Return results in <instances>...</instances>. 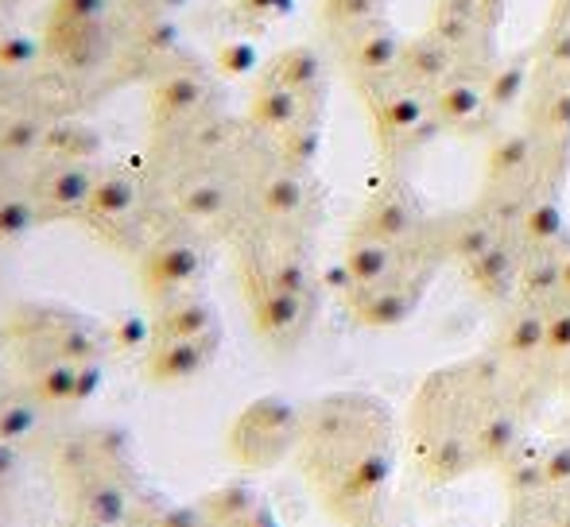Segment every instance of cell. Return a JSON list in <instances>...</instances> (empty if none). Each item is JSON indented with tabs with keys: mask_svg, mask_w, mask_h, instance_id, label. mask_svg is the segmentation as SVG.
Masks as SVG:
<instances>
[{
	"mask_svg": "<svg viewBox=\"0 0 570 527\" xmlns=\"http://www.w3.org/2000/svg\"><path fill=\"white\" fill-rule=\"evenodd\" d=\"M548 399L524 369L485 349L423 377L407 404L404 443L431 485L462 481L478 469H501Z\"/></svg>",
	"mask_w": 570,
	"mask_h": 527,
	"instance_id": "cell-1",
	"label": "cell"
},
{
	"mask_svg": "<svg viewBox=\"0 0 570 527\" xmlns=\"http://www.w3.org/2000/svg\"><path fill=\"white\" fill-rule=\"evenodd\" d=\"M446 264L439 213L404 175L389 171L353 218L331 284L357 326L396 330L412 322Z\"/></svg>",
	"mask_w": 570,
	"mask_h": 527,
	"instance_id": "cell-2",
	"label": "cell"
},
{
	"mask_svg": "<svg viewBox=\"0 0 570 527\" xmlns=\"http://www.w3.org/2000/svg\"><path fill=\"white\" fill-rule=\"evenodd\" d=\"M299 461L326 513L345 527L381 520L400 461V422L381 396L331 392L303 407Z\"/></svg>",
	"mask_w": 570,
	"mask_h": 527,
	"instance_id": "cell-3",
	"label": "cell"
},
{
	"mask_svg": "<svg viewBox=\"0 0 570 527\" xmlns=\"http://www.w3.org/2000/svg\"><path fill=\"white\" fill-rule=\"evenodd\" d=\"M567 179L570 132L524 121L493 143L478 202L517 229L528 245H543L570 229L563 213Z\"/></svg>",
	"mask_w": 570,
	"mask_h": 527,
	"instance_id": "cell-4",
	"label": "cell"
},
{
	"mask_svg": "<svg viewBox=\"0 0 570 527\" xmlns=\"http://www.w3.org/2000/svg\"><path fill=\"white\" fill-rule=\"evenodd\" d=\"M323 109H326V67L315 47H287L264 70L253 93V125L276 151L295 167H315L323 148Z\"/></svg>",
	"mask_w": 570,
	"mask_h": 527,
	"instance_id": "cell-5",
	"label": "cell"
},
{
	"mask_svg": "<svg viewBox=\"0 0 570 527\" xmlns=\"http://www.w3.org/2000/svg\"><path fill=\"white\" fill-rule=\"evenodd\" d=\"M357 98L365 101L368 117H373L376 148H381L389 171H400L404 159H412L415 151L428 148L435 136H443L439 113H435V93L423 90L404 70V62H400L392 74L361 86Z\"/></svg>",
	"mask_w": 570,
	"mask_h": 527,
	"instance_id": "cell-6",
	"label": "cell"
},
{
	"mask_svg": "<svg viewBox=\"0 0 570 527\" xmlns=\"http://www.w3.org/2000/svg\"><path fill=\"white\" fill-rule=\"evenodd\" d=\"M303 411L279 396L256 399L233 427V454L248 466H276L292 450H299Z\"/></svg>",
	"mask_w": 570,
	"mask_h": 527,
	"instance_id": "cell-7",
	"label": "cell"
},
{
	"mask_svg": "<svg viewBox=\"0 0 570 527\" xmlns=\"http://www.w3.org/2000/svg\"><path fill=\"white\" fill-rule=\"evenodd\" d=\"M493 70L489 74H454L443 90L435 93L439 129L458 140H478L501 125L504 109L493 93Z\"/></svg>",
	"mask_w": 570,
	"mask_h": 527,
	"instance_id": "cell-8",
	"label": "cell"
},
{
	"mask_svg": "<svg viewBox=\"0 0 570 527\" xmlns=\"http://www.w3.org/2000/svg\"><path fill=\"white\" fill-rule=\"evenodd\" d=\"M404 43H407V39L396 36L392 20L365 23V28H353V31H345V36L334 39V47H338V59H342L345 74H350L353 90H361V86L392 74V70L404 62Z\"/></svg>",
	"mask_w": 570,
	"mask_h": 527,
	"instance_id": "cell-9",
	"label": "cell"
},
{
	"mask_svg": "<svg viewBox=\"0 0 570 527\" xmlns=\"http://www.w3.org/2000/svg\"><path fill=\"white\" fill-rule=\"evenodd\" d=\"M315 206V190H311V167H295L279 156L272 171L256 182V210L272 226H295L303 221Z\"/></svg>",
	"mask_w": 570,
	"mask_h": 527,
	"instance_id": "cell-10",
	"label": "cell"
},
{
	"mask_svg": "<svg viewBox=\"0 0 570 527\" xmlns=\"http://www.w3.org/2000/svg\"><path fill=\"white\" fill-rule=\"evenodd\" d=\"M524 260H528V241L512 229V233H504L478 264L465 268V279H470V287L481 299L512 302L517 299L520 276H524Z\"/></svg>",
	"mask_w": 570,
	"mask_h": 527,
	"instance_id": "cell-11",
	"label": "cell"
},
{
	"mask_svg": "<svg viewBox=\"0 0 570 527\" xmlns=\"http://www.w3.org/2000/svg\"><path fill=\"white\" fill-rule=\"evenodd\" d=\"M311 295H292L279 287H253V322L261 338L276 341V346H292L307 334L311 315H315Z\"/></svg>",
	"mask_w": 570,
	"mask_h": 527,
	"instance_id": "cell-12",
	"label": "cell"
},
{
	"mask_svg": "<svg viewBox=\"0 0 570 527\" xmlns=\"http://www.w3.org/2000/svg\"><path fill=\"white\" fill-rule=\"evenodd\" d=\"M218 346H222V334L156 341V349L148 357V380H156V385H183V380L198 377L214 361Z\"/></svg>",
	"mask_w": 570,
	"mask_h": 527,
	"instance_id": "cell-13",
	"label": "cell"
},
{
	"mask_svg": "<svg viewBox=\"0 0 570 527\" xmlns=\"http://www.w3.org/2000/svg\"><path fill=\"white\" fill-rule=\"evenodd\" d=\"M203 252L190 241H167L144 264V279H148L151 291H183L203 276Z\"/></svg>",
	"mask_w": 570,
	"mask_h": 527,
	"instance_id": "cell-14",
	"label": "cell"
},
{
	"mask_svg": "<svg viewBox=\"0 0 570 527\" xmlns=\"http://www.w3.org/2000/svg\"><path fill=\"white\" fill-rule=\"evenodd\" d=\"M206 334H218V310H214V302L198 299V295H179L156 318V341L206 338Z\"/></svg>",
	"mask_w": 570,
	"mask_h": 527,
	"instance_id": "cell-15",
	"label": "cell"
},
{
	"mask_svg": "<svg viewBox=\"0 0 570 527\" xmlns=\"http://www.w3.org/2000/svg\"><path fill=\"white\" fill-rule=\"evenodd\" d=\"M98 187V175L90 171L86 163H62L47 175L43 182V198L59 210H78V206H90V195Z\"/></svg>",
	"mask_w": 570,
	"mask_h": 527,
	"instance_id": "cell-16",
	"label": "cell"
},
{
	"mask_svg": "<svg viewBox=\"0 0 570 527\" xmlns=\"http://www.w3.org/2000/svg\"><path fill=\"white\" fill-rule=\"evenodd\" d=\"M206 98V82L195 74V70H175L159 82L156 90V109L164 117H187L203 106Z\"/></svg>",
	"mask_w": 570,
	"mask_h": 527,
	"instance_id": "cell-17",
	"label": "cell"
},
{
	"mask_svg": "<svg viewBox=\"0 0 570 527\" xmlns=\"http://www.w3.org/2000/svg\"><path fill=\"white\" fill-rule=\"evenodd\" d=\"M323 20L331 39H338L353 28L389 20V0H323Z\"/></svg>",
	"mask_w": 570,
	"mask_h": 527,
	"instance_id": "cell-18",
	"label": "cell"
},
{
	"mask_svg": "<svg viewBox=\"0 0 570 527\" xmlns=\"http://www.w3.org/2000/svg\"><path fill=\"white\" fill-rule=\"evenodd\" d=\"M253 505H261V497H256L253 485L233 481V485L214 489L210 497L203 500V513H206V520H210L214 527H229V524H237Z\"/></svg>",
	"mask_w": 570,
	"mask_h": 527,
	"instance_id": "cell-19",
	"label": "cell"
},
{
	"mask_svg": "<svg viewBox=\"0 0 570 527\" xmlns=\"http://www.w3.org/2000/svg\"><path fill=\"white\" fill-rule=\"evenodd\" d=\"M179 210L195 221H218L229 210V187L222 179H198L179 195Z\"/></svg>",
	"mask_w": 570,
	"mask_h": 527,
	"instance_id": "cell-20",
	"label": "cell"
},
{
	"mask_svg": "<svg viewBox=\"0 0 570 527\" xmlns=\"http://www.w3.org/2000/svg\"><path fill=\"white\" fill-rule=\"evenodd\" d=\"M43 143L55 151V156L70 159V163H86V159L98 156L101 136H98V129H90V125L67 121V125H55V129H47Z\"/></svg>",
	"mask_w": 570,
	"mask_h": 527,
	"instance_id": "cell-21",
	"label": "cell"
},
{
	"mask_svg": "<svg viewBox=\"0 0 570 527\" xmlns=\"http://www.w3.org/2000/svg\"><path fill=\"white\" fill-rule=\"evenodd\" d=\"M132 206H136L132 179H128V175H120V171H109V175H101V179H98V187H94L90 206H86V210L98 213V218H125Z\"/></svg>",
	"mask_w": 570,
	"mask_h": 527,
	"instance_id": "cell-22",
	"label": "cell"
},
{
	"mask_svg": "<svg viewBox=\"0 0 570 527\" xmlns=\"http://www.w3.org/2000/svg\"><path fill=\"white\" fill-rule=\"evenodd\" d=\"M82 516L94 527H120V520L128 516V493L117 481H101L86 493L82 500Z\"/></svg>",
	"mask_w": 570,
	"mask_h": 527,
	"instance_id": "cell-23",
	"label": "cell"
},
{
	"mask_svg": "<svg viewBox=\"0 0 570 527\" xmlns=\"http://www.w3.org/2000/svg\"><path fill=\"white\" fill-rule=\"evenodd\" d=\"M75 385H78V365L51 357L43 369L36 372V396L47 404H75Z\"/></svg>",
	"mask_w": 570,
	"mask_h": 527,
	"instance_id": "cell-24",
	"label": "cell"
},
{
	"mask_svg": "<svg viewBox=\"0 0 570 527\" xmlns=\"http://www.w3.org/2000/svg\"><path fill=\"white\" fill-rule=\"evenodd\" d=\"M51 354L62 357V361H75V365L98 361L101 338L94 330H86V326H62V330L51 338Z\"/></svg>",
	"mask_w": 570,
	"mask_h": 527,
	"instance_id": "cell-25",
	"label": "cell"
},
{
	"mask_svg": "<svg viewBox=\"0 0 570 527\" xmlns=\"http://www.w3.org/2000/svg\"><path fill=\"white\" fill-rule=\"evenodd\" d=\"M36 221H39L36 202H28L20 195L0 198V241H20V237H28L36 229Z\"/></svg>",
	"mask_w": 570,
	"mask_h": 527,
	"instance_id": "cell-26",
	"label": "cell"
},
{
	"mask_svg": "<svg viewBox=\"0 0 570 527\" xmlns=\"http://www.w3.org/2000/svg\"><path fill=\"white\" fill-rule=\"evenodd\" d=\"M43 140H47V129L36 117H16V121H8L4 132H0V151H4V156H28V151H36Z\"/></svg>",
	"mask_w": 570,
	"mask_h": 527,
	"instance_id": "cell-27",
	"label": "cell"
},
{
	"mask_svg": "<svg viewBox=\"0 0 570 527\" xmlns=\"http://www.w3.org/2000/svg\"><path fill=\"white\" fill-rule=\"evenodd\" d=\"M39 59V39L28 31H8L0 36V70H23Z\"/></svg>",
	"mask_w": 570,
	"mask_h": 527,
	"instance_id": "cell-28",
	"label": "cell"
},
{
	"mask_svg": "<svg viewBox=\"0 0 570 527\" xmlns=\"http://www.w3.org/2000/svg\"><path fill=\"white\" fill-rule=\"evenodd\" d=\"M39 427V411L31 404H4L0 407V438H8V443H23V438H31Z\"/></svg>",
	"mask_w": 570,
	"mask_h": 527,
	"instance_id": "cell-29",
	"label": "cell"
},
{
	"mask_svg": "<svg viewBox=\"0 0 570 527\" xmlns=\"http://www.w3.org/2000/svg\"><path fill=\"white\" fill-rule=\"evenodd\" d=\"M151 338H156V326H151L144 315H125V318H117V326H114L117 349H125V354H136V349H144Z\"/></svg>",
	"mask_w": 570,
	"mask_h": 527,
	"instance_id": "cell-30",
	"label": "cell"
},
{
	"mask_svg": "<svg viewBox=\"0 0 570 527\" xmlns=\"http://www.w3.org/2000/svg\"><path fill=\"white\" fill-rule=\"evenodd\" d=\"M109 12V0H59L55 20L62 23H101Z\"/></svg>",
	"mask_w": 570,
	"mask_h": 527,
	"instance_id": "cell-31",
	"label": "cell"
},
{
	"mask_svg": "<svg viewBox=\"0 0 570 527\" xmlns=\"http://www.w3.org/2000/svg\"><path fill=\"white\" fill-rule=\"evenodd\" d=\"M256 62H261V59H256V47L245 43V39H233V43H226L218 51V67L226 70V74H233V78H237V74H253Z\"/></svg>",
	"mask_w": 570,
	"mask_h": 527,
	"instance_id": "cell-32",
	"label": "cell"
},
{
	"mask_svg": "<svg viewBox=\"0 0 570 527\" xmlns=\"http://www.w3.org/2000/svg\"><path fill=\"white\" fill-rule=\"evenodd\" d=\"M144 43H148L151 51H159V54H171L175 47L183 43L179 23H175L171 16H156V20H148V28H144Z\"/></svg>",
	"mask_w": 570,
	"mask_h": 527,
	"instance_id": "cell-33",
	"label": "cell"
},
{
	"mask_svg": "<svg viewBox=\"0 0 570 527\" xmlns=\"http://www.w3.org/2000/svg\"><path fill=\"white\" fill-rule=\"evenodd\" d=\"M156 527H206L203 505H171L159 513Z\"/></svg>",
	"mask_w": 570,
	"mask_h": 527,
	"instance_id": "cell-34",
	"label": "cell"
},
{
	"mask_svg": "<svg viewBox=\"0 0 570 527\" xmlns=\"http://www.w3.org/2000/svg\"><path fill=\"white\" fill-rule=\"evenodd\" d=\"M106 385V369L101 361H86L78 365V385H75V404H86V399L98 396V388Z\"/></svg>",
	"mask_w": 570,
	"mask_h": 527,
	"instance_id": "cell-35",
	"label": "cell"
},
{
	"mask_svg": "<svg viewBox=\"0 0 570 527\" xmlns=\"http://www.w3.org/2000/svg\"><path fill=\"white\" fill-rule=\"evenodd\" d=\"M229 527H279V520H276V516H272V508L261 500V505H253L245 516H240L237 524H229Z\"/></svg>",
	"mask_w": 570,
	"mask_h": 527,
	"instance_id": "cell-36",
	"label": "cell"
},
{
	"mask_svg": "<svg viewBox=\"0 0 570 527\" xmlns=\"http://www.w3.org/2000/svg\"><path fill=\"white\" fill-rule=\"evenodd\" d=\"M237 4L245 8L248 16H279V12H287L292 0H237Z\"/></svg>",
	"mask_w": 570,
	"mask_h": 527,
	"instance_id": "cell-37",
	"label": "cell"
},
{
	"mask_svg": "<svg viewBox=\"0 0 570 527\" xmlns=\"http://www.w3.org/2000/svg\"><path fill=\"white\" fill-rule=\"evenodd\" d=\"M16 466H20V450H16V443L0 438V481H8L16 474Z\"/></svg>",
	"mask_w": 570,
	"mask_h": 527,
	"instance_id": "cell-38",
	"label": "cell"
},
{
	"mask_svg": "<svg viewBox=\"0 0 570 527\" xmlns=\"http://www.w3.org/2000/svg\"><path fill=\"white\" fill-rule=\"evenodd\" d=\"M183 4H187V0H159V8H164V12H167V16H171V12H175V8H183Z\"/></svg>",
	"mask_w": 570,
	"mask_h": 527,
	"instance_id": "cell-39",
	"label": "cell"
},
{
	"mask_svg": "<svg viewBox=\"0 0 570 527\" xmlns=\"http://www.w3.org/2000/svg\"><path fill=\"white\" fill-rule=\"evenodd\" d=\"M497 527H532V524L517 520V516H504V520H501V524H497Z\"/></svg>",
	"mask_w": 570,
	"mask_h": 527,
	"instance_id": "cell-40",
	"label": "cell"
}]
</instances>
